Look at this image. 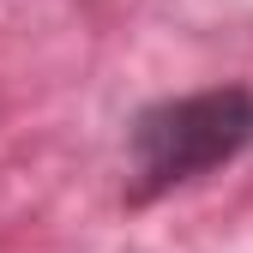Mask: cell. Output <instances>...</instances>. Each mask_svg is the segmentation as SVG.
I'll return each mask as SVG.
<instances>
[{
  "label": "cell",
  "instance_id": "6da1fadb",
  "mask_svg": "<svg viewBox=\"0 0 253 253\" xmlns=\"http://www.w3.org/2000/svg\"><path fill=\"white\" fill-rule=\"evenodd\" d=\"M247 145H253V90L247 84H223V90H193V97L151 103L133 121V133H126L133 199L175 193V187L235 163Z\"/></svg>",
  "mask_w": 253,
  "mask_h": 253
}]
</instances>
